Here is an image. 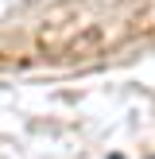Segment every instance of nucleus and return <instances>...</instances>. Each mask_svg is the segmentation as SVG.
I'll return each instance as SVG.
<instances>
[]
</instances>
